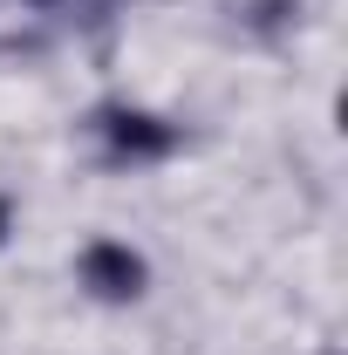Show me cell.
<instances>
[{"instance_id":"6da1fadb","label":"cell","mask_w":348,"mask_h":355,"mask_svg":"<svg viewBox=\"0 0 348 355\" xmlns=\"http://www.w3.org/2000/svg\"><path fill=\"white\" fill-rule=\"evenodd\" d=\"M103 137L116 157H171L177 150V130L143 116V110H103Z\"/></svg>"},{"instance_id":"7a4b0ae2","label":"cell","mask_w":348,"mask_h":355,"mask_svg":"<svg viewBox=\"0 0 348 355\" xmlns=\"http://www.w3.org/2000/svg\"><path fill=\"white\" fill-rule=\"evenodd\" d=\"M82 280L103 294V301H130V294H143V260H137L130 246L96 239V246L82 253Z\"/></svg>"},{"instance_id":"3957f363","label":"cell","mask_w":348,"mask_h":355,"mask_svg":"<svg viewBox=\"0 0 348 355\" xmlns=\"http://www.w3.org/2000/svg\"><path fill=\"white\" fill-rule=\"evenodd\" d=\"M0 239H7V205H0Z\"/></svg>"}]
</instances>
